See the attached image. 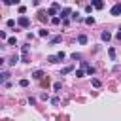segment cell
Instances as JSON below:
<instances>
[{
    "instance_id": "cell-23",
    "label": "cell",
    "mask_w": 121,
    "mask_h": 121,
    "mask_svg": "<svg viewBox=\"0 0 121 121\" xmlns=\"http://www.w3.org/2000/svg\"><path fill=\"white\" fill-rule=\"evenodd\" d=\"M51 23H53V25H59V23H60V17H53Z\"/></svg>"
},
{
    "instance_id": "cell-27",
    "label": "cell",
    "mask_w": 121,
    "mask_h": 121,
    "mask_svg": "<svg viewBox=\"0 0 121 121\" xmlns=\"http://www.w3.org/2000/svg\"><path fill=\"white\" fill-rule=\"evenodd\" d=\"M0 40H8V36H6V32H4V30H0Z\"/></svg>"
},
{
    "instance_id": "cell-5",
    "label": "cell",
    "mask_w": 121,
    "mask_h": 121,
    "mask_svg": "<svg viewBox=\"0 0 121 121\" xmlns=\"http://www.w3.org/2000/svg\"><path fill=\"white\" fill-rule=\"evenodd\" d=\"M91 8H95V9H102V8H104V2H100V0H95V2L91 4Z\"/></svg>"
},
{
    "instance_id": "cell-14",
    "label": "cell",
    "mask_w": 121,
    "mask_h": 121,
    "mask_svg": "<svg viewBox=\"0 0 121 121\" xmlns=\"http://www.w3.org/2000/svg\"><path fill=\"white\" fill-rule=\"evenodd\" d=\"M60 40H62V36H60V34H59V36H53V38H51V43H59Z\"/></svg>"
},
{
    "instance_id": "cell-12",
    "label": "cell",
    "mask_w": 121,
    "mask_h": 121,
    "mask_svg": "<svg viewBox=\"0 0 121 121\" xmlns=\"http://www.w3.org/2000/svg\"><path fill=\"white\" fill-rule=\"evenodd\" d=\"M72 72V66H64L62 70H60V76H64V74H70Z\"/></svg>"
},
{
    "instance_id": "cell-28",
    "label": "cell",
    "mask_w": 121,
    "mask_h": 121,
    "mask_svg": "<svg viewBox=\"0 0 121 121\" xmlns=\"http://www.w3.org/2000/svg\"><path fill=\"white\" fill-rule=\"evenodd\" d=\"M51 104H59V96H53L51 98Z\"/></svg>"
},
{
    "instance_id": "cell-7",
    "label": "cell",
    "mask_w": 121,
    "mask_h": 121,
    "mask_svg": "<svg viewBox=\"0 0 121 121\" xmlns=\"http://www.w3.org/2000/svg\"><path fill=\"white\" fill-rule=\"evenodd\" d=\"M100 38H102V40H104V42H108V40H112V34H110V32H108V30H104V32H102V34H100Z\"/></svg>"
},
{
    "instance_id": "cell-4",
    "label": "cell",
    "mask_w": 121,
    "mask_h": 121,
    "mask_svg": "<svg viewBox=\"0 0 121 121\" xmlns=\"http://www.w3.org/2000/svg\"><path fill=\"white\" fill-rule=\"evenodd\" d=\"M110 13H112V15H119V13H121V4H115V6L110 9Z\"/></svg>"
},
{
    "instance_id": "cell-20",
    "label": "cell",
    "mask_w": 121,
    "mask_h": 121,
    "mask_svg": "<svg viewBox=\"0 0 121 121\" xmlns=\"http://www.w3.org/2000/svg\"><path fill=\"white\" fill-rule=\"evenodd\" d=\"M83 76H85V72H83L81 68H79V70H76V78H83Z\"/></svg>"
},
{
    "instance_id": "cell-11",
    "label": "cell",
    "mask_w": 121,
    "mask_h": 121,
    "mask_svg": "<svg viewBox=\"0 0 121 121\" xmlns=\"http://www.w3.org/2000/svg\"><path fill=\"white\" fill-rule=\"evenodd\" d=\"M17 60H19V57H17V55H11V57H9V64H11V66H15V62H17Z\"/></svg>"
},
{
    "instance_id": "cell-26",
    "label": "cell",
    "mask_w": 121,
    "mask_h": 121,
    "mask_svg": "<svg viewBox=\"0 0 121 121\" xmlns=\"http://www.w3.org/2000/svg\"><path fill=\"white\" fill-rule=\"evenodd\" d=\"M8 26H9V28H13V26H15V21H13V19H9V21H8Z\"/></svg>"
},
{
    "instance_id": "cell-6",
    "label": "cell",
    "mask_w": 121,
    "mask_h": 121,
    "mask_svg": "<svg viewBox=\"0 0 121 121\" xmlns=\"http://www.w3.org/2000/svg\"><path fill=\"white\" fill-rule=\"evenodd\" d=\"M47 60H49V62H53V64H55V62H59V60H62V59H60V57H59V55H49V57H47Z\"/></svg>"
},
{
    "instance_id": "cell-8",
    "label": "cell",
    "mask_w": 121,
    "mask_h": 121,
    "mask_svg": "<svg viewBox=\"0 0 121 121\" xmlns=\"http://www.w3.org/2000/svg\"><path fill=\"white\" fill-rule=\"evenodd\" d=\"M32 78H34V79H42V78H43V72H42V70H36V72L32 74Z\"/></svg>"
},
{
    "instance_id": "cell-9",
    "label": "cell",
    "mask_w": 121,
    "mask_h": 121,
    "mask_svg": "<svg viewBox=\"0 0 121 121\" xmlns=\"http://www.w3.org/2000/svg\"><path fill=\"white\" fill-rule=\"evenodd\" d=\"M91 85H93V87H100V85H102V81H100V79H96V78H93V79H91Z\"/></svg>"
},
{
    "instance_id": "cell-29",
    "label": "cell",
    "mask_w": 121,
    "mask_h": 121,
    "mask_svg": "<svg viewBox=\"0 0 121 121\" xmlns=\"http://www.w3.org/2000/svg\"><path fill=\"white\" fill-rule=\"evenodd\" d=\"M4 60H6V59H2V57H0V66H2V64H4Z\"/></svg>"
},
{
    "instance_id": "cell-1",
    "label": "cell",
    "mask_w": 121,
    "mask_h": 121,
    "mask_svg": "<svg viewBox=\"0 0 121 121\" xmlns=\"http://www.w3.org/2000/svg\"><path fill=\"white\" fill-rule=\"evenodd\" d=\"M59 11H60V4H59V2H53L51 8L47 9V15H57Z\"/></svg>"
},
{
    "instance_id": "cell-2",
    "label": "cell",
    "mask_w": 121,
    "mask_h": 121,
    "mask_svg": "<svg viewBox=\"0 0 121 121\" xmlns=\"http://www.w3.org/2000/svg\"><path fill=\"white\" fill-rule=\"evenodd\" d=\"M17 25H19V26H23V28H26V26L30 25V19H28L26 15H21V17L17 19Z\"/></svg>"
},
{
    "instance_id": "cell-3",
    "label": "cell",
    "mask_w": 121,
    "mask_h": 121,
    "mask_svg": "<svg viewBox=\"0 0 121 121\" xmlns=\"http://www.w3.org/2000/svg\"><path fill=\"white\" fill-rule=\"evenodd\" d=\"M59 15H60V19L64 21V19H68V15H72V9H70V8H62Z\"/></svg>"
},
{
    "instance_id": "cell-25",
    "label": "cell",
    "mask_w": 121,
    "mask_h": 121,
    "mask_svg": "<svg viewBox=\"0 0 121 121\" xmlns=\"http://www.w3.org/2000/svg\"><path fill=\"white\" fill-rule=\"evenodd\" d=\"M72 59H74V60H79L81 55H79V53H72Z\"/></svg>"
},
{
    "instance_id": "cell-10",
    "label": "cell",
    "mask_w": 121,
    "mask_h": 121,
    "mask_svg": "<svg viewBox=\"0 0 121 121\" xmlns=\"http://www.w3.org/2000/svg\"><path fill=\"white\" fill-rule=\"evenodd\" d=\"M8 43H9V45H17V38H15V36H9V38H8Z\"/></svg>"
},
{
    "instance_id": "cell-19",
    "label": "cell",
    "mask_w": 121,
    "mask_h": 121,
    "mask_svg": "<svg viewBox=\"0 0 121 121\" xmlns=\"http://www.w3.org/2000/svg\"><path fill=\"white\" fill-rule=\"evenodd\" d=\"M21 60H23V62H30V59H28V53H23V57H21Z\"/></svg>"
},
{
    "instance_id": "cell-21",
    "label": "cell",
    "mask_w": 121,
    "mask_h": 121,
    "mask_svg": "<svg viewBox=\"0 0 121 121\" xmlns=\"http://www.w3.org/2000/svg\"><path fill=\"white\" fill-rule=\"evenodd\" d=\"M19 85H21V87H28V79H21Z\"/></svg>"
},
{
    "instance_id": "cell-16",
    "label": "cell",
    "mask_w": 121,
    "mask_h": 121,
    "mask_svg": "<svg viewBox=\"0 0 121 121\" xmlns=\"http://www.w3.org/2000/svg\"><path fill=\"white\" fill-rule=\"evenodd\" d=\"M85 72H87V76H93V74H95L96 70H95L93 66H87V68H85Z\"/></svg>"
},
{
    "instance_id": "cell-24",
    "label": "cell",
    "mask_w": 121,
    "mask_h": 121,
    "mask_svg": "<svg viewBox=\"0 0 121 121\" xmlns=\"http://www.w3.org/2000/svg\"><path fill=\"white\" fill-rule=\"evenodd\" d=\"M85 23H87V25H95V19H93V17H87Z\"/></svg>"
},
{
    "instance_id": "cell-15",
    "label": "cell",
    "mask_w": 121,
    "mask_h": 121,
    "mask_svg": "<svg viewBox=\"0 0 121 121\" xmlns=\"http://www.w3.org/2000/svg\"><path fill=\"white\" fill-rule=\"evenodd\" d=\"M78 42H79V43H87V36H85V34L78 36Z\"/></svg>"
},
{
    "instance_id": "cell-13",
    "label": "cell",
    "mask_w": 121,
    "mask_h": 121,
    "mask_svg": "<svg viewBox=\"0 0 121 121\" xmlns=\"http://www.w3.org/2000/svg\"><path fill=\"white\" fill-rule=\"evenodd\" d=\"M47 34H49V32H47L45 28H42V30L38 32V36H40V38H47Z\"/></svg>"
},
{
    "instance_id": "cell-17",
    "label": "cell",
    "mask_w": 121,
    "mask_h": 121,
    "mask_svg": "<svg viewBox=\"0 0 121 121\" xmlns=\"http://www.w3.org/2000/svg\"><path fill=\"white\" fill-rule=\"evenodd\" d=\"M108 55H110V59H115V49L110 47V49H108Z\"/></svg>"
},
{
    "instance_id": "cell-18",
    "label": "cell",
    "mask_w": 121,
    "mask_h": 121,
    "mask_svg": "<svg viewBox=\"0 0 121 121\" xmlns=\"http://www.w3.org/2000/svg\"><path fill=\"white\" fill-rule=\"evenodd\" d=\"M8 78H9V74H8V72H4V74H0V83H2V81H6Z\"/></svg>"
},
{
    "instance_id": "cell-22",
    "label": "cell",
    "mask_w": 121,
    "mask_h": 121,
    "mask_svg": "<svg viewBox=\"0 0 121 121\" xmlns=\"http://www.w3.org/2000/svg\"><path fill=\"white\" fill-rule=\"evenodd\" d=\"M53 89H55V91H60V81H55V83H53Z\"/></svg>"
}]
</instances>
